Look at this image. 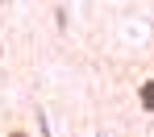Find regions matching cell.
Listing matches in <instances>:
<instances>
[{"mask_svg": "<svg viewBox=\"0 0 154 137\" xmlns=\"http://www.w3.org/2000/svg\"><path fill=\"white\" fill-rule=\"evenodd\" d=\"M4 137H33V133H29L25 125H8V129H4Z\"/></svg>", "mask_w": 154, "mask_h": 137, "instance_id": "obj_2", "label": "cell"}, {"mask_svg": "<svg viewBox=\"0 0 154 137\" xmlns=\"http://www.w3.org/2000/svg\"><path fill=\"white\" fill-rule=\"evenodd\" d=\"M137 104H142L146 112H154V79H146L142 87H137Z\"/></svg>", "mask_w": 154, "mask_h": 137, "instance_id": "obj_1", "label": "cell"}]
</instances>
